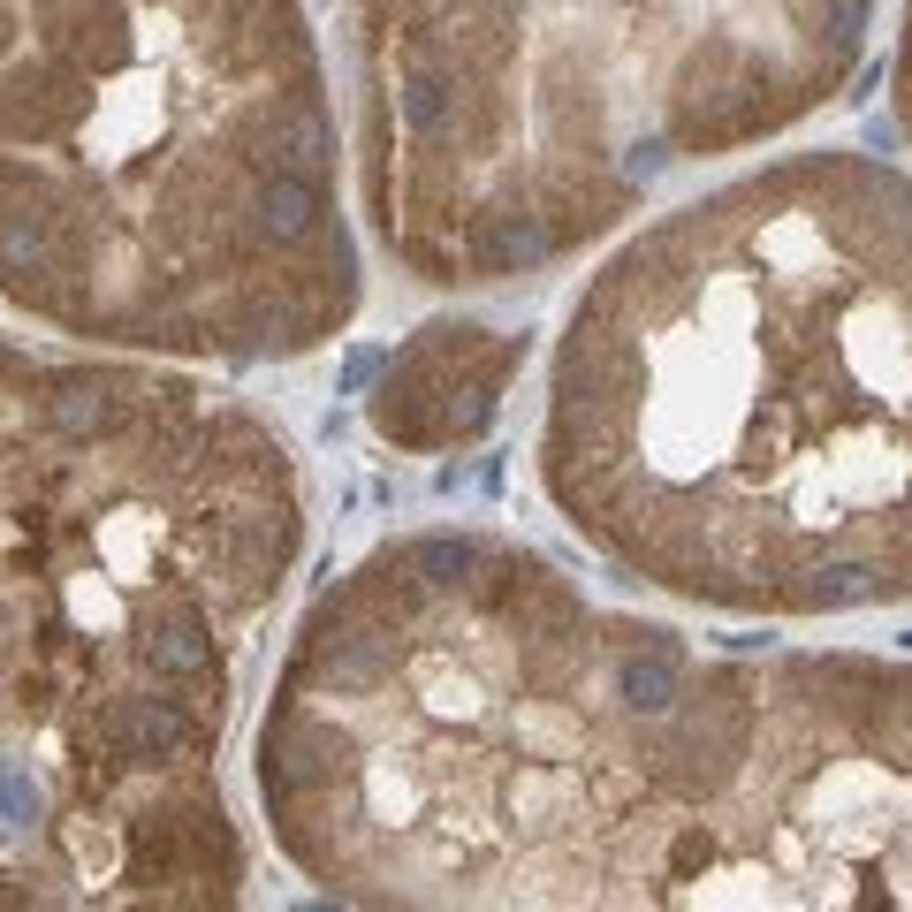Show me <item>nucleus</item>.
Instances as JSON below:
<instances>
[{"mask_svg":"<svg viewBox=\"0 0 912 912\" xmlns=\"http://www.w3.org/2000/svg\"><path fill=\"white\" fill-rule=\"evenodd\" d=\"M259 798L350 912H912V661H699L532 548L411 532L304 608Z\"/></svg>","mask_w":912,"mask_h":912,"instance_id":"f257e3e1","label":"nucleus"},{"mask_svg":"<svg viewBox=\"0 0 912 912\" xmlns=\"http://www.w3.org/2000/svg\"><path fill=\"white\" fill-rule=\"evenodd\" d=\"M540 479L685 601H912V175L798 153L639 228L570 304Z\"/></svg>","mask_w":912,"mask_h":912,"instance_id":"f03ea898","label":"nucleus"},{"mask_svg":"<svg viewBox=\"0 0 912 912\" xmlns=\"http://www.w3.org/2000/svg\"><path fill=\"white\" fill-rule=\"evenodd\" d=\"M524 365V335H494L479 320H426L381 365L373 434L395 449H457L479 441L502 411V389Z\"/></svg>","mask_w":912,"mask_h":912,"instance_id":"7ed1b4c3","label":"nucleus"}]
</instances>
